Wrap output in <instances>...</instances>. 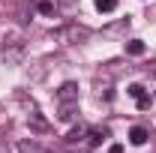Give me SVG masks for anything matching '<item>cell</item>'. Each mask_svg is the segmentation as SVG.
<instances>
[{
  "instance_id": "1",
  "label": "cell",
  "mask_w": 156,
  "mask_h": 153,
  "mask_svg": "<svg viewBox=\"0 0 156 153\" xmlns=\"http://www.w3.org/2000/svg\"><path fill=\"white\" fill-rule=\"evenodd\" d=\"M54 39L63 42V45H78V42H87L90 39V30L81 27V24H66V27L54 30Z\"/></svg>"
},
{
  "instance_id": "2",
  "label": "cell",
  "mask_w": 156,
  "mask_h": 153,
  "mask_svg": "<svg viewBox=\"0 0 156 153\" xmlns=\"http://www.w3.org/2000/svg\"><path fill=\"white\" fill-rule=\"evenodd\" d=\"M57 102H78V84H75V81H66V84H60V90H57Z\"/></svg>"
},
{
  "instance_id": "3",
  "label": "cell",
  "mask_w": 156,
  "mask_h": 153,
  "mask_svg": "<svg viewBox=\"0 0 156 153\" xmlns=\"http://www.w3.org/2000/svg\"><path fill=\"white\" fill-rule=\"evenodd\" d=\"M27 126H30V132H48V120L39 114V111H33V114L27 117Z\"/></svg>"
},
{
  "instance_id": "4",
  "label": "cell",
  "mask_w": 156,
  "mask_h": 153,
  "mask_svg": "<svg viewBox=\"0 0 156 153\" xmlns=\"http://www.w3.org/2000/svg\"><path fill=\"white\" fill-rule=\"evenodd\" d=\"M75 114H78V102H60V120L63 123H69V120H75Z\"/></svg>"
},
{
  "instance_id": "5",
  "label": "cell",
  "mask_w": 156,
  "mask_h": 153,
  "mask_svg": "<svg viewBox=\"0 0 156 153\" xmlns=\"http://www.w3.org/2000/svg\"><path fill=\"white\" fill-rule=\"evenodd\" d=\"M147 138H150V132H147L144 126H132V129H129V141H132L135 147H141V144H147Z\"/></svg>"
},
{
  "instance_id": "6",
  "label": "cell",
  "mask_w": 156,
  "mask_h": 153,
  "mask_svg": "<svg viewBox=\"0 0 156 153\" xmlns=\"http://www.w3.org/2000/svg\"><path fill=\"white\" fill-rule=\"evenodd\" d=\"M18 153H48V150L30 138V141H18Z\"/></svg>"
},
{
  "instance_id": "7",
  "label": "cell",
  "mask_w": 156,
  "mask_h": 153,
  "mask_svg": "<svg viewBox=\"0 0 156 153\" xmlns=\"http://www.w3.org/2000/svg\"><path fill=\"white\" fill-rule=\"evenodd\" d=\"M87 135H90V147H99V144H102V141L108 138V129H105V126L99 129V126H96V129H90Z\"/></svg>"
},
{
  "instance_id": "8",
  "label": "cell",
  "mask_w": 156,
  "mask_h": 153,
  "mask_svg": "<svg viewBox=\"0 0 156 153\" xmlns=\"http://www.w3.org/2000/svg\"><path fill=\"white\" fill-rule=\"evenodd\" d=\"M126 54L141 57V54H144V42H141V39H129V42H126Z\"/></svg>"
},
{
  "instance_id": "9",
  "label": "cell",
  "mask_w": 156,
  "mask_h": 153,
  "mask_svg": "<svg viewBox=\"0 0 156 153\" xmlns=\"http://www.w3.org/2000/svg\"><path fill=\"white\" fill-rule=\"evenodd\" d=\"M84 135H87V129H84V126H72V129H69V135H66V141H69V144H78Z\"/></svg>"
},
{
  "instance_id": "10",
  "label": "cell",
  "mask_w": 156,
  "mask_h": 153,
  "mask_svg": "<svg viewBox=\"0 0 156 153\" xmlns=\"http://www.w3.org/2000/svg\"><path fill=\"white\" fill-rule=\"evenodd\" d=\"M96 9H99V12H114L117 0H96Z\"/></svg>"
},
{
  "instance_id": "11",
  "label": "cell",
  "mask_w": 156,
  "mask_h": 153,
  "mask_svg": "<svg viewBox=\"0 0 156 153\" xmlns=\"http://www.w3.org/2000/svg\"><path fill=\"white\" fill-rule=\"evenodd\" d=\"M36 9L42 12V15H51V12H54V0H39Z\"/></svg>"
},
{
  "instance_id": "12",
  "label": "cell",
  "mask_w": 156,
  "mask_h": 153,
  "mask_svg": "<svg viewBox=\"0 0 156 153\" xmlns=\"http://www.w3.org/2000/svg\"><path fill=\"white\" fill-rule=\"evenodd\" d=\"M126 93L132 96V99H141V96H144V87H141V84H129V87H126Z\"/></svg>"
},
{
  "instance_id": "13",
  "label": "cell",
  "mask_w": 156,
  "mask_h": 153,
  "mask_svg": "<svg viewBox=\"0 0 156 153\" xmlns=\"http://www.w3.org/2000/svg\"><path fill=\"white\" fill-rule=\"evenodd\" d=\"M135 102H138V108H150V96H147V93L141 96V99H135Z\"/></svg>"
},
{
  "instance_id": "14",
  "label": "cell",
  "mask_w": 156,
  "mask_h": 153,
  "mask_svg": "<svg viewBox=\"0 0 156 153\" xmlns=\"http://www.w3.org/2000/svg\"><path fill=\"white\" fill-rule=\"evenodd\" d=\"M108 153H123V144H111V147H108Z\"/></svg>"
},
{
  "instance_id": "15",
  "label": "cell",
  "mask_w": 156,
  "mask_h": 153,
  "mask_svg": "<svg viewBox=\"0 0 156 153\" xmlns=\"http://www.w3.org/2000/svg\"><path fill=\"white\" fill-rule=\"evenodd\" d=\"M147 69H150V72H153V75H156V60H153V63H150V66H147Z\"/></svg>"
}]
</instances>
